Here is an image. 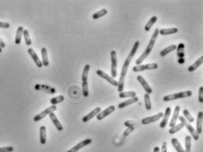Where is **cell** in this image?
Returning a JSON list of instances; mask_svg holds the SVG:
<instances>
[{
  "mask_svg": "<svg viewBox=\"0 0 203 152\" xmlns=\"http://www.w3.org/2000/svg\"><path fill=\"white\" fill-rule=\"evenodd\" d=\"M163 112H159V113H157L156 115L150 116V117H147V118L142 119V123L143 125H147V124L153 123V122L159 120L161 118H163Z\"/></svg>",
  "mask_w": 203,
  "mask_h": 152,
  "instance_id": "9c48e42d",
  "label": "cell"
},
{
  "mask_svg": "<svg viewBox=\"0 0 203 152\" xmlns=\"http://www.w3.org/2000/svg\"><path fill=\"white\" fill-rule=\"evenodd\" d=\"M179 32V29L177 28H163L159 30V34L165 36V35H172V34H176Z\"/></svg>",
  "mask_w": 203,
  "mask_h": 152,
  "instance_id": "7402d4cb",
  "label": "cell"
},
{
  "mask_svg": "<svg viewBox=\"0 0 203 152\" xmlns=\"http://www.w3.org/2000/svg\"><path fill=\"white\" fill-rule=\"evenodd\" d=\"M199 102L203 103V87H201L199 89Z\"/></svg>",
  "mask_w": 203,
  "mask_h": 152,
  "instance_id": "b9f144b4",
  "label": "cell"
},
{
  "mask_svg": "<svg viewBox=\"0 0 203 152\" xmlns=\"http://www.w3.org/2000/svg\"><path fill=\"white\" fill-rule=\"evenodd\" d=\"M56 110H57L56 105H51L50 107L47 108V109H45L43 111H42L41 113H39V114H37L36 116H35V118H34V121L36 122L40 121L41 119H43L45 116L49 115V113H51V112H54Z\"/></svg>",
  "mask_w": 203,
  "mask_h": 152,
  "instance_id": "8992f818",
  "label": "cell"
},
{
  "mask_svg": "<svg viewBox=\"0 0 203 152\" xmlns=\"http://www.w3.org/2000/svg\"><path fill=\"white\" fill-rule=\"evenodd\" d=\"M158 67V65L156 63L153 64H147V65H140V66H136L133 68V72H142L145 70H154Z\"/></svg>",
  "mask_w": 203,
  "mask_h": 152,
  "instance_id": "52a82bcc",
  "label": "cell"
},
{
  "mask_svg": "<svg viewBox=\"0 0 203 152\" xmlns=\"http://www.w3.org/2000/svg\"><path fill=\"white\" fill-rule=\"evenodd\" d=\"M23 37H24L26 44H27V45H31L32 42H31L30 37H29V33H28V31L27 30V29H24V30H23Z\"/></svg>",
  "mask_w": 203,
  "mask_h": 152,
  "instance_id": "8d00e7d4",
  "label": "cell"
},
{
  "mask_svg": "<svg viewBox=\"0 0 203 152\" xmlns=\"http://www.w3.org/2000/svg\"><path fill=\"white\" fill-rule=\"evenodd\" d=\"M158 35H159V29L156 28V29H154V34H153V36H152L151 39H150V41H149V43H148L147 49L144 50V52L142 53V56L136 60V65H137V66L142 65V62L147 59V57H148V55H149V53L151 52V50H152L153 47H154V43H155V41H156V39H157Z\"/></svg>",
  "mask_w": 203,
  "mask_h": 152,
  "instance_id": "7a4b0ae2",
  "label": "cell"
},
{
  "mask_svg": "<svg viewBox=\"0 0 203 152\" xmlns=\"http://www.w3.org/2000/svg\"><path fill=\"white\" fill-rule=\"evenodd\" d=\"M202 119H203V113L202 111H200L198 113L197 118V134H202Z\"/></svg>",
  "mask_w": 203,
  "mask_h": 152,
  "instance_id": "44dd1931",
  "label": "cell"
},
{
  "mask_svg": "<svg viewBox=\"0 0 203 152\" xmlns=\"http://www.w3.org/2000/svg\"><path fill=\"white\" fill-rule=\"evenodd\" d=\"M35 89H36V90H43V91L47 92V93H49V94H54V93H56V89L54 88H51V87L47 85L37 84V85L35 86Z\"/></svg>",
  "mask_w": 203,
  "mask_h": 152,
  "instance_id": "9a60e30c",
  "label": "cell"
},
{
  "mask_svg": "<svg viewBox=\"0 0 203 152\" xmlns=\"http://www.w3.org/2000/svg\"><path fill=\"white\" fill-rule=\"evenodd\" d=\"M42 58H43V66L44 67H48L49 66V59H48V53H47V50L46 48L43 47L42 49Z\"/></svg>",
  "mask_w": 203,
  "mask_h": 152,
  "instance_id": "cb8c5ba5",
  "label": "cell"
},
{
  "mask_svg": "<svg viewBox=\"0 0 203 152\" xmlns=\"http://www.w3.org/2000/svg\"><path fill=\"white\" fill-rule=\"evenodd\" d=\"M176 49H177V45H175V44L170 45V46H168L167 48L163 50L162 51H160V56L161 57H164V56H166L168 53L171 52V51H173L174 50H176Z\"/></svg>",
  "mask_w": 203,
  "mask_h": 152,
  "instance_id": "484cf974",
  "label": "cell"
},
{
  "mask_svg": "<svg viewBox=\"0 0 203 152\" xmlns=\"http://www.w3.org/2000/svg\"><path fill=\"white\" fill-rule=\"evenodd\" d=\"M49 115L50 119H51V121H52V123L54 124V126L56 127V128H57L58 131H62V130H63V127H62L61 123L59 122V120L57 119V118L55 114H54V112L49 113Z\"/></svg>",
  "mask_w": 203,
  "mask_h": 152,
  "instance_id": "ffe728a7",
  "label": "cell"
},
{
  "mask_svg": "<svg viewBox=\"0 0 203 152\" xmlns=\"http://www.w3.org/2000/svg\"><path fill=\"white\" fill-rule=\"evenodd\" d=\"M144 100H145V106L147 110H151L152 108V104H151V101H150V97L148 94H145L144 95Z\"/></svg>",
  "mask_w": 203,
  "mask_h": 152,
  "instance_id": "e575fe53",
  "label": "cell"
},
{
  "mask_svg": "<svg viewBox=\"0 0 203 152\" xmlns=\"http://www.w3.org/2000/svg\"><path fill=\"white\" fill-rule=\"evenodd\" d=\"M89 70H90V66H89V65H86L85 67H84L83 73H82V76H81L82 82H83V81H87V77H88V73H89Z\"/></svg>",
  "mask_w": 203,
  "mask_h": 152,
  "instance_id": "4dcf8cb0",
  "label": "cell"
},
{
  "mask_svg": "<svg viewBox=\"0 0 203 152\" xmlns=\"http://www.w3.org/2000/svg\"><path fill=\"white\" fill-rule=\"evenodd\" d=\"M40 142L41 144L46 143V128L44 126L40 128Z\"/></svg>",
  "mask_w": 203,
  "mask_h": 152,
  "instance_id": "d4e9b609",
  "label": "cell"
},
{
  "mask_svg": "<svg viewBox=\"0 0 203 152\" xmlns=\"http://www.w3.org/2000/svg\"><path fill=\"white\" fill-rule=\"evenodd\" d=\"M114 111H115V106L111 105V106H109L107 109H105L103 111H101L98 115L96 116V119H97L98 120H102L103 119H104L105 117H107V116L110 115L111 113H112Z\"/></svg>",
  "mask_w": 203,
  "mask_h": 152,
  "instance_id": "8fae6325",
  "label": "cell"
},
{
  "mask_svg": "<svg viewBox=\"0 0 203 152\" xmlns=\"http://www.w3.org/2000/svg\"><path fill=\"white\" fill-rule=\"evenodd\" d=\"M137 80H139V82L142 84V86L143 87V89H145V91H146V93L147 94H151L152 92H153V90H152V89L150 88V86L148 85V83L146 81V80L143 78V76H142V75H139L138 77H137Z\"/></svg>",
  "mask_w": 203,
  "mask_h": 152,
  "instance_id": "7c38bea8",
  "label": "cell"
},
{
  "mask_svg": "<svg viewBox=\"0 0 203 152\" xmlns=\"http://www.w3.org/2000/svg\"><path fill=\"white\" fill-rule=\"evenodd\" d=\"M100 112H101V108H100V107H96L95 109L93 110L91 112H89L87 115H86L82 119V122H83V123H86V122L89 121L95 116L98 115Z\"/></svg>",
  "mask_w": 203,
  "mask_h": 152,
  "instance_id": "4fadbf2b",
  "label": "cell"
},
{
  "mask_svg": "<svg viewBox=\"0 0 203 152\" xmlns=\"http://www.w3.org/2000/svg\"><path fill=\"white\" fill-rule=\"evenodd\" d=\"M82 94L84 97H87L89 91H88V84H87V81H83L82 82Z\"/></svg>",
  "mask_w": 203,
  "mask_h": 152,
  "instance_id": "74e56055",
  "label": "cell"
},
{
  "mask_svg": "<svg viewBox=\"0 0 203 152\" xmlns=\"http://www.w3.org/2000/svg\"><path fill=\"white\" fill-rule=\"evenodd\" d=\"M171 109L170 107H167L166 111H165V113L163 114V120L160 123V128H164L166 127L167 123L169 121V119H170V116H171Z\"/></svg>",
  "mask_w": 203,
  "mask_h": 152,
  "instance_id": "2e32d148",
  "label": "cell"
},
{
  "mask_svg": "<svg viewBox=\"0 0 203 152\" xmlns=\"http://www.w3.org/2000/svg\"><path fill=\"white\" fill-rule=\"evenodd\" d=\"M0 47H1L2 49L6 47V43H5V42H4L1 38H0Z\"/></svg>",
  "mask_w": 203,
  "mask_h": 152,
  "instance_id": "f6af8a7d",
  "label": "cell"
},
{
  "mask_svg": "<svg viewBox=\"0 0 203 152\" xmlns=\"http://www.w3.org/2000/svg\"><path fill=\"white\" fill-rule=\"evenodd\" d=\"M64 100H65L64 96H58V97L51 98V99H50V103H51V105H56V104H57V103H62Z\"/></svg>",
  "mask_w": 203,
  "mask_h": 152,
  "instance_id": "d6a6232c",
  "label": "cell"
},
{
  "mask_svg": "<svg viewBox=\"0 0 203 152\" xmlns=\"http://www.w3.org/2000/svg\"><path fill=\"white\" fill-rule=\"evenodd\" d=\"M107 13H108V12H107L106 9H102V10H100V11H98V12H96L95 13L93 14V19H94V20H96V19L101 18V17H104Z\"/></svg>",
  "mask_w": 203,
  "mask_h": 152,
  "instance_id": "1f68e13d",
  "label": "cell"
},
{
  "mask_svg": "<svg viewBox=\"0 0 203 152\" xmlns=\"http://www.w3.org/2000/svg\"><path fill=\"white\" fill-rule=\"evenodd\" d=\"M96 74L99 75V76H101L102 78H104V80H106L109 83H111V85L115 86V87H117V86H118V82H117L116 80H114L112 77L109 76L107 73L103 72L102 70H97V71H96Z\"/></svg>",
  "mask_w": 203,
  "mask_h": 152,
  "instance_id": "ba28073f",
  "label": "cell"
},
{
  "mask_svg": "<svg viewBox=\"0 0 203 152\" xmlns=\"http://www.w3.org/2000/svg\"><path fill=\"white\" fill-rule=\"evenodd\" d=\"M139 101V98H137V97H134V98H132L128 99V100H126V101H125V102H122V103H120L118 105H117V107L119 108V109H123L125 107H126V106H128L130 104H132V103H137Z\"/></svg>",
  "mask_w": 203,
  "mask_h": 152,
  "instance_id": "ac0fdd59",
  "label": "cell"
},
{
  "mask_svg": "<svg viewBox=\"0 0 203 152\" xmlns=\"http://www.w3.org/2000/svg\"><path fill=\"white\" fill-rule=\"evenodd\" d=\"M0 28H10V24L7 23V22H0Z\"/></svg>",
  "mask_w": 203,
  "mask_h": 152,
  "instance_id": "7bdbcfd3",
  "label": "cell"
},
{
  "mask_svg": "<svg viewBox=\"0 0 203 152\" xmlns=\"http://www.w3.org/2000/svg\"><path fill=\"white\" fill-rule=\"evenodd\" d=\"M192 95V92L191 90H187V91L179 92L176 94H171V95H167L163 98V101L164 102H168V101H171V100H176V99H179V98H189Z\"/></svg>",
  "mask_w": 203,
  "mask_h": 152,
  "instance_id": "3957f363",
  "label": "cell"
},
{
  "mask_svg": "<svg viewBox=\"0 0 203 152\" xmlns=\"http://www.w3.org/2000/svg\"><path fill=\"white\" fill-rule=\"evenodd\" d=\"M133 130H134V127H133V126H132V127H128L127 129H126V130H125V132L123 133L122 137H123V138H125V137H126L127 135H129V134H131V133H132Z\"/></svg>",
  "mask_w": 203,
  "mask_h": 152,
  "instance_id": "ab89813d",
  "label": "cell"
},
{
  "mask_svg": "<svg viewBox=\"0 0 203 152\" xmlns=\"http://www.w3.org/2000/svg\"><path fill=\"white\" fill-rule=\"evenodd\" d=\"M27 52L29 53V55L31 56V58L33 59V60L35 61V63H36V65L37 67H43V63H42V61L40 60L39 57L37 56V54L36 53V51H35L34 50L32 49V48H29V49L27 50Z\"/></svg>",
  "mask_w": 203,
  "mask_h": 152,
  "instance_id": "5bb4252c",
  "label": "cell"
},
{
  "mask_svg": "<svg viewBox=\"0 0 203 152\" xmlns=\"http://www.w3.org/2000/svg\"><path fill=\"white\" fill-rule=\"evenodd\" d=\"M111 76L112 78L117 77V53L115 50H111Z\"/></svg>",
  "mask_w": 203,
  "mask_h": 152,
  "instance_id": "5b68a950",
  "label": "cell"
},
{
  "mask_svg": "<svg viewBox=\"0 0 203 152\" xmlns=\"http://www.w3.org/2000/svg\"><path fill=\"white\" fill-rule=\"evenodd\" d=\"M156 20H157V17L156 16H153L152 18L150 19L148 21V23L146 24L145 26V30L146 31H149L151 29V28H152V26L156 22Z\"/></svg>",
  "mask_w": 203,
  "mask_h": 152,
  "instance_id": "f1b7e54d",
  "label": "cell"
},
{
  "mask_svg": "<svg viewBox=\"0 0 203 152\" xmlns=\"http://www.w3.org/2000/svg\"><path fill=\"white\" fill-rule=\"evenodd\" d=\"M13 151V148L12 147H3L0 148V152H12Z\"/></svg>",
  "mask_w": 203,
  "mask_h": 152,
  "instance_id": "60d3db41",
  "label": "cell"
},
{
  "mask_svg": "<svg viewBox=\"0 0 203 152\" xmlns=\"http://www.w3.org/2000/svg\"><path fill=\"white\" fill-rule=\"evenodd\" d=\"M23 28L22 27H19L17 32H16V37H15V43L16 44H19L21 42V37L23 35Z\"/></svg>",
  "mask_w": 203,
  "mask_h": 152,
  "instance_id": "4316f807",
  "label": "cell"
},
{
  "mask_svg": "<svg viewBox=\"0 0 203 152\" xmlns=\"http://www.w3.org/2000/svg\"><path fill=\"white\" fill-rule=\"evenodd\" d=\"M171 143H172L174 149L177 150V152H185V150H183V148L181 146V144L179 143V141L176 138H172L171 139Z\"/></svg>",
  "mask_w": 203,
  "mask_h": 152,
  "instance_id": "83f0119b",
  "label": "cell"
},
{
  "mask_svg": "<svg viewBox=\"0 0 203 152\" xmlns=\"http://www.w3.org/2000/svg\"><path fill=\"white\" fill-rule=\"evenodd\" d=\"M136 97V93L134 91H127V92H120L119 93V98H134Z\"/></svg>",
  "mask_w": 203,
  "mask_h": 152,
  "instance_id": "f546056e",
  "label": "cell"
},
{
  "mask_svg": "<svg viewBox=\"0 0 203 152\" xmlns=\"http://www.w3.org/2000/svg\"><path fill=\"white\" fill-rule=\"evenodd\" d=\"M185 152H191V136H185Z\"/></svg>",
  "mask_w": 203,
  "mask_h": 152,
  "instance_id": "d590c367",
  "label": "cell"
},
{
  "mask_svg": "<svg viewBox=\"0 0 203 152\" xmlns=\"http://www.w3.org/2000/svg\"><path fill=\"white\" fill-rule=\"evenodd\" d=\"M139 45H140V42L137 41L133 49L131 50L130 54L128 55V57L126 58V59L125 60L123 64V67H122V71H121V74H120V78H119V81H118V86H117V91L119 92H123L124 88H125V75H126V73H127V70H128V67H129L130 62L132 61L133 58L134 57V55L136 54L137 52V50L139 48Z\"/></svg>",
  "mask_w": 203,
  "mask_h": 152,
  "instance_id": "6da1fadb",
  "label": "cell"
},
{
  "mask_svg": "<svg viewBox=\"0 0 203 152\" xmlns=\"http://www.w3.org/2000/svg\"><path fill=\"white\" fill-rule=\"evenodd\" d=\"M1 52H2V48L0 47V53H1Z\"/></svg>",
  "mask_w": 203,
  "mask_h": 152,
  "instance_id": "7dc6e473",
  "label": "cell"
},
{
  "mask_svg": "<svg viewBox=\"0 0 203 152\" xmlns=\"http://www.w3.org/2000/svg\"><path fill=\"white\" fill-rule=\"evenodd\" d=\"M202 62H203V56H201V58H200L198 60L195 61V63H193L191 67H188V71H189V72H193L195 69H197L198 67L201 66Z\"/></svg>",
  "mask_w": 203,
  "mask_h": 152,
  "instance_id": "603a6c76",
  "label": "cell"
},
{
  "mask_svg": "<svg viewBox=\"0 0 203 152\" xmlns=\"http://www.w3.org/2000/svg\"><path fill=\"white\" fill-rule=\"evenodd\" d=\"M92 142V140L91 139H86V140L82 141H80L79 142L78 144H76L74 148H72L71 150H69L67 152H77L80 150V149H82L83 147H86L87 145H89L90 143Z\"/></svg>",
  "mask_w": 203,
  "mask_h": 152,
  "instance_id": "30bf717a",
  "label": "cell"
},
{
  "mask_svg": "<svg viewBox=\"0 0 203 152\" xmlns=\"http://www.w3.org/2000/svg\"><path fill=\"white\" fill-rule=\"evenodd\" d=\"M179 111H180V107L178 105V106H176L175 109H174L172 119H171V120L170 122V127H171V128H172V127H174V126L176 125L177 119H179Z\"/></svg>",
  "mask_w": 203,
  "mask_h": 152,
  "instance_id": "d6986e66",
  "label": "cell"
},
{
  "mask_svg": "<svg viewBox=\"0 0 203 152\" xmlns=\"http://www.w3.org/2000/svg\"><path fill=\"white\" fill-rule=\"evenodd\" d=\"M184 128V126H183V124L182 123H180L179 125H175L174 127L172 128H171V129L169 130V133L171 134H175V133H177V132H179V130H181L182 128Z\"/></svg>",
  "mask_w": 203,
  "mask_h": 152,
  "instance_id": "836d02e7",
  "label": "cell"
},
{
  "mask_svg": "<svg viewBox=\"0 0 203 152\" xmlns=\"http://www.w3.org/2000/svg\"><path fill=\"white\" fill-rule=\"evenodd\" d=\"M154 152H160V148L159 147H154Z\"/></svg>",
  "mask_w": 203,
  "mask_h": 152,
  "instance_id": "bcb514c9",
  "label": "cell"
},
{
  "mask_svg": "<svg viewBox=\"0 0 203 152\" xmlns=\"http://www.w3.org/2000/svg\"><path fill=\"white\" fill-rule=\"evenodd\" d=\"M183 114H184V118L187 120L188 122H193L194 121V119L192 118V116H191L190 112L188 111V110H184L183 111Z\"/></svg>",
  "mask_w": 203,
  "mask_h": 152,
  "instance_id": "f35d334b",
  "label": "cell"
},
{
  "mask_svg": "<svg viewBox=\"0 0 203 152\" xmlns=\"http://www.w3.org/2000/svg\"><path fill=\"white\" fill-rule=\"evenodd\" d=\"M178 49V58H179V63H184V57H185V52H184V49H185V45L184 43H179V46H177Z\"/></svg>",
  "mask_w": 203,
  "mask_h": 152,
  "instance_id": "e0dca14e",
  "label": "cell"
},
{
  "mask_svg": "<svg viewBox=\"0 0 203 152\" xmlns=\"http://www.w3.org/2000/svg\"><path fill=\"white\" fill-rule=\"evenodd\" d=\"M133 121H125V123H124V124H125V127H127V128H128V127H132V126H133Z\"/></svg>",
  "mask_w": 203,
  "mask_h": 152,
  "instance_id": "ee69618b",
  "label": "cell"
},
{
  "mask_svg": "<svg viewBox=\"0 0 203 152\" xmlns=\"http://www.w3.org/2000/svg\"><path fill=\"white\" fill-rule=\"evenodd\" d=\"M179 120H180V122L183 124V126L184 127H185L186 128V129L190 132V134H191V135L192 136V138L194 139L195 141H197L198 139H199V134H197V132H196V130L194 129V128L192 127V125L189 123V122L187 121L186 119H185V118L183 117V116H179Z\"/></svg>",
  "mask_w": 203,
  "mask_h": 152,
  "instance_id": "277c9868",
  "label": "cell"
}]
</instances>
